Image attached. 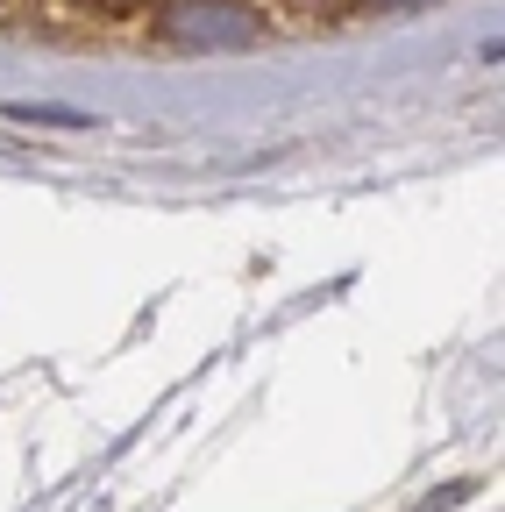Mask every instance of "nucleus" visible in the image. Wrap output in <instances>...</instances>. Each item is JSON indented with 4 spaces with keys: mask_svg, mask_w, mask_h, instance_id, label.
I'll return each mask as SVG.
<instances>
[{
    "mask_svg": "<svg viewBox=\"0 0 505 512\" xmlns=\"http://www.w3.org/2000/svg\"><path fill=\"white\" fill-rule=\"evenodd\" d=\"M157 36L185 43V50H200V43L221 50V43H257L264 22H257V8H242V0H178V8H164Z\"/></svg>",
    "mask_w": 505,
    "mask_h": 512,
    "instance_id": "nucleus-1",
    "label": "nucleus"
},
{
    "mask_svg": "<svg viewBox=\"0 0 505 512\" xmlns=\"http://www.w3.org/2000/svg\"><path fill=\"white\" fill-rule=\"evenodd\" d=\"M363 8H377V15H392V8H420V0H363Z\"/></svg>",
    "mask_w": 505,
    "mask_h": 512,
    "instance_id": "nucleus-2",
    "label": "nucleus"
},
{
    "mask_svg": "<svg viewBox=\"0 0 505 512\" xmlns=\"http://www.w3.org/2000/svg\"><path fill=\"white\" fill-rule=\"evenodd\" d=\"M100 8H136V0H100Z\"/></svg>",
    "mask_w": 505,
    "mask_h": 512,
    "instance_id": "nucleus-3",
    "label": "nucleus"
}]
</instances>
